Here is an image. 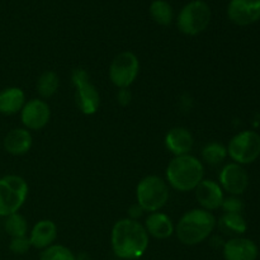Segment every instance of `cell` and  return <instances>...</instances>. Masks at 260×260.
Masks as SVG:
<instances>
[{
    "label": "cell",
    "instance_id": "5b68a950",
    "mask_svg": "<svg viewBox=\"0 0 260 260\" xmlns=\"http://www.w3.org/2000/svg\"><path fill=\"white\" fill-rule=\"evenodd\" d=\"M29 187L20 175L8 174L0 178V217L19 212L27 201Z\"/></svg>",
    "mask_w": 260,
    "mask_h": 260
},
{
    "label": "cell",
    "instance_id": "ffe728a7",
    "mask_svg": "<svg viewBox=\"0 0 260 260\" xmlns=\"http://www.w3.org/2000/svg\"><path fill=\"white\" fill-rule=\"evenodd\" d=\"M217 226L223 234L231 235L233 238L243 236L248 230L243 213H223L217 221Z\"/></svg>",
    "mask_w": 260,
    "mask_h": 260
},
{
    "label": "cell",
    "instance_id": "8992f818",
    "mask_svg": "<svg viewBox=\"0 0 260 260\" xmlns=\"http://www.w3.org/2000/svg\"><path fill=\"white\" fill-rule=\"evenodd\" d=\"M212 19V10L203 0H192L180 9L177 27L183 35L198 36L205 32Z\"/></svg>",
    "mask_w": 260,
    "mask_h": 260
},
{
    "label": "cell",
    "instance_id": "30bf717a",
    "mask_svg": "<svg viewBox=\"0 0 260 260\" xmlns=\"http://www.w3.org/2000/svg\"><path fill=\"white\" fill-rule=\"evenodd\" d=\"M51 119V107L41 98H33L25 102L20 111V121L28 131H40L45 128Z\"/></svg>",
    "mask_w": 260,
    "mask_h": 260
},
{
    "label": "cell",
    "instance_id": "5bb4252c",
    "mask_svg": "<svg viewBox=\"0 0 260 260\" xmlns=\"http://www.w3.org/2000/svg\"><path fill=\"white\" fill-rule=\"evenodd\" d=\"M222 254L225 260H256L259 249L251 239L236 236L223 243Z\"/></svg>",
    "mask_w": 260,
    "mask_h": 260
},
{
    "label": "cell",
    "instance_id": "7a4b0ae2",
    "mask_svg": "<svg viewBox=\"0 0 260 260\" xmlns=\"http://www.w3.org/2000/svg\"><path fill=\"white\" fill-rule=\"evenodd\" d=\"M205 179V165L192 154L174 156L165 169L168 185L177 192H192Z\"/></svg>",
    "mask_w": 260,
    "mask_h": 260
},
{
    "label": "cell",
    "instance_id": "ac0fdd59",
    "mask_svg": "<svg viewBox=\"0 0 260 260\" xmlns=\"http://www.w3.org/2000/svg\"><path fill=\"white\" fill-rule=\"evenodd\" d=\"M33 145V137L30 131L24 127H17L13 128L5 135L3 140L4 150L13 156H22L25 155Z\"/></svg>",
    "mask_w": 260,
    "mask_h": 260
},
{
    "label": "cell",
    "instance_id": "d6986e66",
    "mask_svg": "<svg viewBox=\"0 0 260 260\" xmlns=\"http://www.w3.org/2000/svg\"><path fill=\"white\" fill-rule=\"evenodd\" d=\"M24 91L18 86H8L0 90V114L13 116L20 113L25 104Z\"/></svg>",
    "mask_w": 260,
    "mask_h": 260
},
{
    "label": "cell",
    "instance_id": "ba28073f",
    "mask_svg": "<svg viewBox=\"0 0 260 260\" xmlns=\"http://www.w3.org/2000/svg\"><path fill=\"white\" fill-rule=\"evenodd\" d=\"M228 156L233 162L248 165L260 156V135L255 131H241L236 134L228 144Z\"/></svg>",
    "mask_w": 260,
    "mask_h": 260
},
{
    "label": "cell",
    "instance_id": "8fae6325",
    "mask_svg": "<svg viewBox=\"0 0 260 260\" xmlns=\"http://www.w3.org/2000/svg\"><path fill=\"white\" fill-rule=\"evenodd\" d=\"M218 184L221 185L223 192L240 197L249 187V174L243 165L229 162L223 165L218 174Z\"/></svg>",
    "mask_w": 260,
    "mask_h": 260
},
{
    "label": "cell",
    "instance_id": "52a82bcc",
    "mask_svg": "<svg viewBox=\"0 0 260 260\" xmlns=\"http://www.w3.org/2000/svg\"><path fill=\"white\" fill-rule=\"evenodd\" d=\"M71 80L75 88V103L79 111L85 116L95 114L101 107V94L88 71L83 68L74 69Z\"/></svg>",
    "mask_w": 260,
    "mask_h": 260
},
{
    "label": "cell",
    "instance_id": "484cf974",
    "mask_svg": "<svg viewBox=\"0 0 260 260\" xmlns=\"http://www.w3.org/2000/svg\"><path fill=\"white\" fill-rule=\"evenodd\" d=\"M244 201L239 196H229L223 198L221 208L223 213H241L244 211Z\"/></svg>",
    "mask_w": 260,
    "mask_h": 260
},
{
    "label": "cell",
    "instance_id": "83f0119b",
    "mask_svg": "<svg viewBox=\"0 0 260 260\" xmlns=\"http://www.w3.org/2000/svg\"><path fill=\"white\" fill-rule=\"evenodd\" d=\"M117 101L121 106L126 107L131 103L132 101V94L129 91V89H118V93H117Z\"/></svg>",
    "mask_w": 260,
    "mask_h": 260
},
{
    "label": "cell",
    "instance_id": "6da1fadb",
    "mask_svg": "<svg viewBox=\"0 0 260 260\" xmlns=\"http://www.w3.org/2000/svg\"><path fill=\"white\" fill-rule=\"evenodd\" d=\"M150 245V236L140 221L121 218L111 231V246L114 255L122 260L140 259Z\"/></svg>",
    "mask_w": 260,
    "mask_h": 260
},
{
    "label": "cell",
    "instance_id": "2e32d148",
    "mask_svg": "<svg viewBox=\"0 0 260 260\" xmlns=\"http://www.w3.org/2000/svg\"><path fill=\"white\" fill-rule=\"evenodd\" d=\"M142 225L149 236L157 239V240H167L175 233L174 221L169 215L161 212V211L149 213Z\"/></svg>",
    "mask_w": 260,
    "mask_h": 260
},
{
    "label": "cell",
    "instance_id": "7402d4cb",
    "mask_svg": "<svg viewBox=\"0 0 260 260\" xmlns=\"http://www.w3.org/2000/svg\"><path fill=\"white\" fill-rule=\"evenodd\" d=\"M201 157L208 165H220L228 157V147L218 141H210L201 150Z\"/></svg>",
    "mask_w": 260,
    "mask_h": 260
},
{
    "label": "cell",
    "instance_id": "44dd1931",
    "mask_svg": "<svg viewBox=\"0 0 260 260\" xmlns=\"http://www.w3.org/2000/svg\"><path fill=\"white\" fill-rule=\"evenodd\" d=\"M58 86H60V78L57 74L52 70H46L38 76L37 83H36V90H37L38 96L46 101L55 95Z\"/></svg>",
    "mask_w": 260,
    "mask_h": 260
},
{
    "label": "cell",
    "instance_id": "7c38bea8",
    "mask_svg": "<svg viewBox=\"0 0 260 260\" xmlns=\"http://www.w3.org/2000/svg\"><path fill=\"white\" fill-rule=\"evenodd\" d=\"M228 17L234 24L250 25L260 19V0H230Z\"/></svg>",
    "mask_w": 260,
    "mask_h": 260
},
{
    "label": "cell",
    "instance_id": "e0dca14e",
    "mask_svg": "<svg viewBox=\"0 0 260 260\" xmlns=\"http://www.w3.org/2000/svg\"><path fill=\"white\" fill-rule=\"evenodd\" d=\"M57 235V225L52 220L45 218V220H40L33 225L28 239H29L32 248L37 249V250H43V249L55 244Z\"/></svg>",
    "mask_w": 260,
    "mask_h": 260
},
{
    "label": "cell",
    "instance_id": "9c48e42d",
    "mask_svg": "<svg viewBox=\"0 0 260 260\" xmlns=\"http://www.w3.org/2000/svg\"><path fill=\"white\" fill-rule=\"evenodd\" d=\"M140 74V60L131 51H123L112 60L108 76L111 83L118 89H128Z\"/></svg>",
    "mask_w": 260,
    "mask_h": 260
},
{
    "label": "cell",
    "instance_id": "3957f363",
    "mask_svg": "<svg viewBox=\"0 0 260 260\" xmlns=\"http://www.w3.org/2000/svg\"><path fill=\"white\" fill-rule=\"evenodd\" d=\"M217 228V220L210 211L193 208L187 211L175 223V235L178 240L187 246H196L212 235Z\"/></svg>",
    "mask_w": 260,
    "mask_h": 260
},
{
    "label": "cell",
    "instance_id": "cb8c5ba5",
    "mask_svg": "<svg viewBox=\"0 0 260 260\" xmlns=\"http://www.w3.org/2000/svg\"><path fill=\"white\" fill-rule=\"evenodd\" d=\"M4 230L10 238H20L28 235V222L19 212L13 213L5 217Z\"/></svg>",
    "mask_w": 260,
    "mask_h": 260
},
{
    "label": "cell",
    "instance_id": "9a60e30c",
    "mask_svg": "<svg viewBox=\"0 0 260 260\" xmlns=\"http://www.w3.org/2000/svg\"><path fill=\"white\" fill-rule=\"evenodd\" d=\"M164 144L173 156H182L190 154L194 146V137L185 127H173L165 135Z\"/></svg>",
    "mask_w": 260,
    "mask_h": 260
},
{
    "label": "cell",
    "instance_id": "277c9868",
    "mask_svg": "<svg viewBox=\"0 0 260 260\" xmlns=\"http://www.w3.org/2000/svg\"><path fill=\"white\" fill-rule=\"evenodd\" d=\"M170 197V187L159 175L142 178L136 187V203L147 213L161 211Z\"/></svg>",
    "mask_w": 260,
    "mask_h": 260
},
{
    "label": "cell",
    "instance_id": "4fadbf2b",
    "mask_svg": "<svg viewBox=\"0 0 260 260\" xmlns=\"http://www.w3.org/2000/svg\"><path fill=\"white\" fill-rule=\"evenodd\" d=\"M196 200H197L200 208L206 211L220 210L222 206L225 192L222 190L218 182L212 179H203L197 188L194 189Z\"/></svg>",
    "mask_w": 260,
    "mask_h": 260
},
{
    "label": "cell",
    "instance_id": "d4e9b609",
    "mask_svg": "<svg viewBox=\"0 0 260 260\" xmlns=\"http://www.w3.org/2000/svg\"><path fill=\"white\" fill-rule=\"evenodd\" d=\"M40 260H76V255L61 244H53L43 249L40 255Z\"/></svg>",
    "mask_w": 260,
    "mask_h": 260
},
{
    "label": "cell",
    "instance_id": "f1b7e54d",
    "mask_svg": "<svg viewBox=\"0 0 260 260\" xmlns=\"http://www.w3.org/2000/svg\"><path fill=\"white\" fill-rule=\"evenodd\" d=\"M144 212L145 211L142 210L137 203H135V205H132L131 207L128 208V218H131V220H135V221H139L140 218L144 216Z\"/></svg>",
    "mask_w": 260,
    "mask_h": 260
},
{
    "label": "cell",
    "instance_id": "603a6c76",
    "mask_svg": "<svg viewBox=\"0 0 260 260\" xmlns=\"http://www.w3.org/2000/svg\"><path fill=\"white\" fill-rule=\"evenodd\" d=\"M150 15L160 25H169L174 18L173 7L167 0H154L150 5Z\"/></svg>",
    "mask_w": 260,
    "mask_h": 260
},
{
    "label": "cell",
    "instance_id": "4316f807",
    "mask_svg": "<svg viewBox=\"0 0 260 260\" xmlns=\"http://www.w3.org/2000/svg\"><path fill=\"white\" fill-rule=\"evenodd\" d=\"M32 248L30 241L27 236H20V238H13L9 243V250L14 255H24Z\"/></svg>",
    "mask_w": 260,
    "mask_h": 260
}]
</instances>
